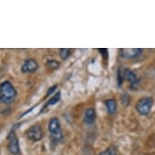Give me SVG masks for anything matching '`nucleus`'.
Returning <instances> with one entry per match:
<instances>
[{"mask_svg": "<svg viewBox=\"0 0 155 155\" xmlns=\"http://www.w3.org/2000/svg\"><path fill=\"white\" fill-rule=\"evenodd\" d=\"M17 96V91L9 81H5L0 84V103L10 105L14 102Z\"/></svg>", "mask_w": 155, "mask_h": 155, "instance_id": "f257e3e1", "label": "nucleus"}, {"mask_svg": "<svg viewBox=\"0 0 155 155\" xmlns=\"http://www.w3.org/2000/svg\"><path fill=\"white\" fill-rule=\"evenodd\" d=\"M48 130L52 143L58 144L63 140L64 134L62 131L61 124L58 118L53 117L50 120L48 124Z\"/></svg>", "mask_w": 155, "mask_h": 155, "instance_id": "f03ea898", "label": "nucleus"}, {"mask_svg": "<svg viewBox=\"0 0 155 155\" xmlns=\"http://www.w3.org/2000/svg\"><path fill=\"white\" fill-rule=\"evenodd\" d=\"M153 105V99L150 97H144L138 100L136 105V110L140 115H148L152 110Z\"/></svg>", "mask_w": 155, "mask_h": 155, "instance_id": "7ed1b4c3", "label": "nucleus"}, {"mask_svg": "<svg viewBox=\"0 0 155 155\" xmlns=\"http://www.w3.org/2000/svg\"><path fill=\"white\" fill-rule=\"evenodd\" d=\"M25 136L28 140L33 142H38L43 138V129L40 124H33L26 130Z\"/></svg>", "mask_w": 155, "mask_h": 155, "instance_id": "20e7f679", "label": "nucleus"}, {"mask_svg": "<svg viewBox=\"0 0 155 155\" xmlns=\"http://www.w3.org/2000/svg\"><path fill=\"white\" fill-rule=\"evenodd\" d=\"M8 149L9 152L13 155H18L20 153V143L17 136L15 134V129H12L8 136Z\"/></svg>", "mask_w": 155, "mask_h": 155, "instance_id": "39448f33", "label": "nucleus"}, {"mask_svg": "<svg viewBox=\"0 0 155 155\" xmlns=\"http://www.w3.org/2000/svg\"><path fill=\"white\" fill-rule=\"evenodd\" d=\"M39 68V64L34 59H28L24 62L21 68L22 73H33L37 71Z\"/></svg>", "mask_w": 155, "mask_h": 155, "instance_id": "423d86ee", "label": "nucleus"}, {"mask_svg": "<svg viewBox=\"0 0 155 155\" xmlns=\"http://www.w3.org/2000/svg\"><path fill=\"white\" fill-rule=\"evenodd\" d=\"M143 50L140 48H130L120 49V53L123 58L124 59H136L138 58L142 54Z\"/></svg>", "mask_w": 155, "mask_h": 155, "instance_id": "0eeeda50", "label": "nucleus"}, {"mask_svg": "<svg viewBox=\"0 0 155 155\" xmlns=\"http://www.w3.org/2000/svg\"><path fill=\"white\" fill-rule=\"evenodd\" d=\"M97 119V114L94 108H87L84 113V122L88 125H93Z\"/></svg>", "mask_w": 155, "mask_h": 155, "instance_id": "6e6552de", "label": "nucleus"}, {"mask_svg": "<svg viewBox=\"0 0 155 155\" xmlns=\"http://www.w3.org/2000/svg\"><path fill=\"white\" fill-rule=\"evenodd\" d=\"M105 107L107 108V110L109 114H114L117 111V102L114 98H110L106 100L104 102Z\"/></svg>", "mask_w": 155, "mask_h": 155, "instance_id": "1a4fd4ad", "label": "nucleus"}, {"mask_svg": "<svg viewBox=\"0 0 155 155\" xmlns=\"http://www.w3.org/2000/svg\"><path fill=\"white\" fill-rule=\"evenodd\" d=\"M60 98H61V93H60V91H58L53 97H51V98L48 100V102H46V105H44V107H42L41 110V113L44 112V110H46V108L47 107L54 106V105H55L57 102H59Z\"/></svg>", "mask_w": 155, "mask_h": 155, "instance_id": "9d476101", "label": "nucleus"}, {"mask_svg": "<svg viewBox=\"0 0 155 155\" xmlns=\"http://www.w3.org/2000/svg\"><path fill=\"white\" fill-rule=\"evenodd\" d=\"M123 74H124V80L130 82L131 84H132L133 82H135L138 79L137 76V75H136L134 71L128 68L124 70Z\"/></svg>", "mask_w": 155, "mask_h": 155, "instance_id": "9b49d317", "label": "nucleus"}, {"mask_svg": "<svg viewBox=\"0 0 155 155\" xmlns=\"http://www.w3.org/2000/svg\"><path fill=\"white\" fill-rule=\"evenodd\" d=\"M46 65L49 69L55 70V69L59 68L60 66V63L55 59H47L46 62Z\"/></svg>", "mask_w": 155, "mask_h": 155, "instance_id": "f8f14e48", "label": "nucleus"}, {"mask_svg": "<svg viewBox=\"0 0 155 155\" xmlns=\"http://www.w3.org/2000/svg\"><path fill=\"white\" fill-rule=\"evenodd\" d=\"M98 155H118V150L117 148L115 146H109L107 148L106 150H103L102 152H101Z\"/></svg>", "mask_w": 155, "mask_h": 155, "instance_id": "ddd939ff", "label": "nucleus"}, {"mask_svg": "<svg viewBox=\"0 0 155 155\" xmlns=\"http://www.w3.org/2000/svg\"><path fill=\"white\" fill-rule=\"evenodd\" d=\"M59 54L60 58L64 60H66L69 58V56L71 55V50L68 48H61L59 49Z\"/></svg>", "mask_w": 155, "mask_h": 155, "instance_id": "4468645a", "label": "nucleus"}, {"mask_svg": "<svg viewBox=\"0 0 155 155\" xmlns=\"http://www.w3.org/2000/svg\"><path fill=\"white\" fill-rule=\"evenodd\" d=\"M117 81H118V84H119V86H121V84H123V82H124V74H123V71H121L119 69L118 70V73H117Z\"/></svg>", "mask_w": 155, "mask_h": 155, "instance_id": "2eb2a0df", "label": "nucleus"}, {"mask_svg": "<svg viewBox=\"0 0 155 155\" xmlns=\"http://www.w3.org/2000/svg\"><path fill=\"white\" fill-rule=\"evenodd\" d=\"M121 100H122L123 104L125 105V106H127V105L130 104V97L128 95H127V94L122 95Z\"/></svg>", "mask_w": 155, "mask_h": 155, "instance_id": "dca6fc26", "label": "nucleus"}, {"mask_svg": "<svg viewBox=\"0 0 155 155\" xmlns=\"http://www.w3.org/2000/svg\"><path fill=\"white\" fill-rule=\"evenodd\" d=\"M57 87H58V85L57 84H54V85H53L52 87H51L50 89H48V92H47V94H46V97H48L50 96L51 94H52L54 93V92L55 91V89H57Z\"/></svg>", "mask_w": 155, "mask_h": 155, "instance_id": "f3484780", "label": "nucleus"}]
</instances>
